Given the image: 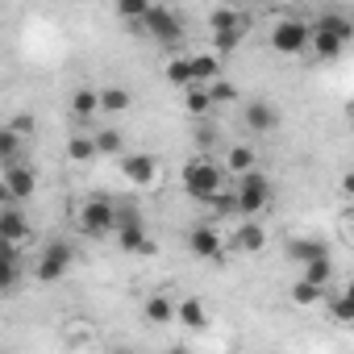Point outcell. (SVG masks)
Instances as JSON below:
<instances>
[{"instance_id":"obj_1","label":"cell","mask_w":354,"mask_h":354,"mask_svg":"<svg viewBox=\"0 0 354 354\" xmlns=\"http://www.w3.org/2000/svg\"><path fill=\"white\" fill-rule=\"evenodd\" d=\"M180 184H184V192H188L192 201H205V205H213V196L225 192V188H221V167H217L213 158H205V154H196V158L184 162Z\"/></svg>"},{"instance_id":"obj_2","label":"cell","mask_w":354,"mask_h":354,"mask_svg":"<svg viewBox=\"0 0 354 354\" xmlns=\"http://www.w3.org/2000/svg\"><path fill=\"white\" fill-rule=\"evenodd\" d=\"M234 196H238V213H246V217H259V213H267L271 209V201H275V188H271V180L263 171H250V175H238V188H234Z\"/></svg>"},{"instance_id":"obj_3","label":"cell","mask_w":354,"mask_h":354,"mask_svg":"<svg viewBox=\"0 0 354 354\" xmlns=\"http://www.w3.org/2000/svg\"><path fill=\"white\" fill-rule=\"evenodd\" d=\"M80 234H88V238H109V234H117V205H113L109 196L84 201V209H80Z\"/></svg>"},{"instance_id":"obj_4","label":"cell","mask_w":354,"mask_h":354,"mask_svg":"<svg viewBox=\"0 0 354 354\" xmlns=\"http://www.w3.org/2000/svg\"><path fill=\"white\" fill-rule=\"evenodd\" d=\"M117 242L129 254H154V242L146 238V221H142V213L133 205L117 209Z\"/></svg>"},{"instance_id":"obj_5","label":"cell","mask_w":354,"mask_h":354,"mask_svg":"<svg viewBox=\"0 0 354 354\" xmlns=\"http://www.w3.org/2000/svg\"><path fill=\"white\" fill-rule=\"evenodd\" d=\"M271 46H275L279 55H304V50L313 46V26L300 21V17H288V21H279V26L271 30Z\"/></svg>"},{"instance_id":"obj_6","label":"cell","mask_w":354,"mask_h":354,"mask_svg":"<svg viewBox=\"0 0 354 354\" xmlns=\"http://www.w3.org/2000/svg\"><path fill=\"white\" fill-rule=\"evenodd\" d=\"M71 263H75V250H71L67 242H46V250H42L38 263H34V275H38L42 283H59V279L71 271Z\"/></svg>"},{"instance_id":"obj_7","label":"cell","mask_w":354,"mask_h":354,"mask_svg":"<svg viewBox=\"0 0 354 354\" xmlns=\"http://www.w3.org/2000/svg\"><path fill=\"white\" fill-rule=\"evenodd\" d=\"M142 30H146L150 38H158V42H180V38H184V21H180V13H175V9H158V5L146 13Z\"/></svg>"},{"instance_id":"obj_8","label":"cell","mask_w":354,"mask_h":354,"mask_svg":"<svg viewBox=\"0 0 354 354\" xmlns=\"http://www.w3.org/2000/svg\"><path fill=\"white\" fill-rule=\"evenodd\" d=\"M0 192H5V201H9V205H21V201H30V196H34V167H21V162L5 167V180H0Z\"/></svg>"},{"instance_id":"obj_9","label":"cell","mask_w":354,"mask_h":354,"mask_svg":"<svg viewBox=\"0 0 354 354\" xmlns=\"http://www.w3.org/2000/svg\"><path fill=\"white\" fill-rule=\"evenodd\" d=\"M121 171H125V180H129L133 188H150V184L158 180V158H154V154H125Z\"/></svg>"},{"instance_id":"obj_10","label":"cell","mask_w":354,"mask_h":354,"mask_svg":"<svg viewBox=\"0 0 354 354\" xmlns=\"http://www.w3.org/2000/svg\"><path fill=\"white\" fill-rule=\"evenodd\" d=\"M246 129L250 133H275L279 129V109L271 100H250L246 104Z\"/></svg>"},{"instance_id":"obj_11","label":"cell","mask_w":354,"mask_h":354,"mask_svg":"<svg viewBox=\"0 0 354 354\" xmlns=\"http://www.w3.org/2000/svg\"><path fill=\"white\" fill-rule=\"evenodd\" d=\"M188 250L196 259H221V234L213 225H192L188 230Z\"/></svg>"},{"instance_id":"obj_12","label":"cell","mask_w":354,"mask_h":354,"mask_svg":"<svg viewBox=\"0 0 354 354\" xmlns=\"http://www.w3.org/2000/svg\"><path fill=\"white\" fill-rule=\"evenodd\" d=\"M288 259L300 263V267H308V263L329 259V246H325L321 238H292V242H288Z\"/></svg>"},{"instance_id":"obj_13","label":"cell","mask_w":354,"mask_h":354,"mask_svg":"<svg viewBox=\"0 0 354 354\" xmlns=\"http://www.w3.org/2000/svg\"><path fill=\"white\" fill-rule=\"evenodd\" d=\"M146 321L150 325H175L180 321V304H175L171 296H162V292H154V296H146Z\"/></svg>"},{"instance_id":"obj_14","label":"cell","mask_w":354,"mask_h":354,"mask_svg":"<svg viewBox=\"0 0 354 354\" xmlns=\"http://www.w3.org/2000/svg\"><path fill=\"white\" fill-rule=\"evenodd\" d=\"M26 234H30V221L21 217V209L5 205V213H0V238H5L9 246H17V242H26Z\"/></svg>"},{"instance_id":"obj_15","label":"cell","mask_w":354,"mask_h":354,"mask_svg":"<svg viewBox=\"0 0 354 354\" xmlns=\"http://www.w3.org/2000/svg\"><path fill=\"white\" fill-rule=\"evenodd\" d=\"M71 113H75L80 121H92L96 113H104V109H100V92H96V88H75V92H71Z\"/></svg>"},{"instance_id":"obj_16","label":"cell","mask_w":354,"mask_h":354,"mask_svg":"<svg viewBox=\"0 0 354 354\" xmlns=\"http://www.w3.org/2000/svg\"><path fill=\"white\" fill-rule=\"evenodd\" d=\"M234 246H238V250H246V254H254V250H263V246H267V230H263L259 221H242V225H238V234H234Z\"/></svg>"},{"instance_id":"obj_17","label":"cell","mask_w":354,"mask_h":354,"mask_svg":"<svg viewBox=\"0 0 354 354\" xmlns=\"http://www.w3.org/2000/svg\"><path fill=\"white\" fill-rule=\"evenodd\" d=\"M192 75H196V88L217 84L221 80V59L217 55H192Z\"/></svg>"},{"instance_id":"obj_18","label":"cell","mask_w":354,"mask_h":354,"mask_svg":"<svg viewBox=\"0 0 354 354\" xmlns=\"http://www.w3.org/2000/svg\"><path fill=\"white\" fill-rule=\"evenodd\" d=\"M209 26H213V34H225V30H242V34H246L250 17H246V13H234V9H213Z\"/></svg>"},{"instance_id":"obj_19","label":"cell","mask_w":354,"mask_h":354,"mask_svg":"<svg viewBox=\"0 0 354 354\" xmlns=\"http://www.w3.org/2000/svg\"><path fill=\"white\" fill-rule=\"evenodd\" d=\"M180 325H184V329H205V325H209V313H205V304H201L196 296L180 300Z\"/></svg>"},{"instance_id":"obj_20","label":"cell","mask_w":354,"mask_h":354,"mask_svg":"<svg viewBox=\"0 0 354 354\" xmlns=\"http://www.w3.org/2000/svg\"><path fill=\"white\" fill-rule=\"evenodd\" d=\"M313 26H317V30H329V34H337L342 42H350V38H354V21H350V17H342V13H321Z\"/></svg>"},{"instance_id":"obj_21","label":"cell","mask_w":354,"mask_h":354,"mask_svg":"<svg viewBox=\"0 0 354 354\" xmlns=\"http://www.w3.org/2000/svg\"><path fill=\"white\" fill-rule=\"evenodd\" d=\"M342 46H346V42H342L337 34H329V30H317V26H313V50H317V59H337V55H342Z\"/></svg>"},{"instance_id":"obj_22","label":"cell","mask_w":354,"mask_h":354,"mask_svg":"<svg viewBox=\"0 0 354 354\" xmlns=\"http://www.w3.org/2000/svg\"><path fill=\"white\" fill-rule=\"evenodd\" d=\"M167 84H175V88H196L192 59H171V63H167Z\"/></svg>"},{"instance_id":"obj_23","label":"cell","mask_w":354,"mask_h":354,"mask_svg":"<svg viewBox=\"0 0 354 354\" xmlns=\"http://www.w3.org/2000/svg\"><path fill=\"white\" fill-rule=\"evenodd\" d=\"M225 167H234V175H250V171L259 167V158H254V150H250V146H230Z\"/></svg>"},{"instance_id":"obj_24","label":"cell","mask_w":354,"mask_h":354,"mask_svg":"<svg viewBox=\"0 0 354 354\" xmlns=\"http://www.w3.org/2000/svg\"><path fill=\"white\" fill-rule=\"evenodd\" d=\"M129 100H133L129 88H117V84H113V88H100V109H104V113H125Z\"/></svg>"},{"instance_id":"obj_25","label":"cell","mask_w":354,"mask_h":354,"mask_svg":"<svg viewBox=\"0 0 354 354\" xmlns=\"http://www.w3.org/2000/svg\"><path fill=\"white\" fill-rule=\"evenodd\" d=\"M300 279H308V283H317V288H329V283H333V259H321V263L300 267Z\"/></svg>"},{"instance_id":"obj_26","label":"cell","mask_w":354,"mask_h":354,"mask_svg":"<svg viewBox=\"0 0 354 354\" xmlns=\"http://www.w3.org/2000/svg\"><path fill=\"white\" fill-rule=\"evenodd\" d=\"M292 300L308 308V304H321V300H329V296H325V288H317V283H308V279H296V283H292Z\"/></svg>"},{"instance_id":"obj_27","label":"cell","mask_w":354,"mask_h":354,"mask_svg":"<svg viewBox=\"0 0 354 354\" xmlns=\"http://www.w3.org/2000/svg\"><path fill=\"white\" fill-rule=\"evenodd\" d=\"M325 313H329V321H333V325H354V304H350L342 292H337V296H329Z\"/></svg>"},{"instance_id":"obj_28","label":"cell","mask_w":354,"mask_h":354,"mask_svg":"<svg viewBox=\"0 0 354 354\" xmlns=\"http://www.w3.org/2000/svg\"><path fill=\"white\" fill-rule=\"evenodd\" d=\"M96 154V138H84V133H75L71 142H67V158L71 162H88Z\"/></svg>"},{"instance_id":"obj_29","label":"cell","mask_w":354,"mask_h":354,"mask_svg":"<svg viewBox=\"0 0 354 354\" xmlns=\"http://www.w3.org/2000/svg\"><path fill=\"white\" fill-rule=\"evenodd\" d=\"M125 142H121V129H100L96 133V154H121Z\"/></svg>"},{"instance_id":"obj_30","label":"cell","mask_w":354,"mask_h":354,"mask_svg":"<svg viewBox=\"0 0 354 354\" xmlns=\"http://www.w3.org/2000/svg\"><path fill=\"white\" fill-rule=\"evenodd\" d=\"M150 9H154V5H146V0H121V5H117V13H121L125 21H146Z\"/></svg>"},{"instance_id":"obj_31","label":"cell","mask_w":354,"mask_h":354,"mask_svg":"<svg viewBox=\"0 0 354 354\" xmlns=\"http://www.w3.org/2000/svg\"><path fill=\"white\" fill-rule=\"evenodd\" d=\"M17 146H21V133H13V129L0 133V158H5V167L17 162Z\"/></svg>"},{"instance_id":"obj_32","label":"cell","mask_w":354,"mask_h":354,"mask_svg":"<svg viewBox=\"0 0 354 354\" xmlns=\"http://www.w3.org/2000/svg\"><path fill=\"white\" fill-rule=\"evenodd\" d=\"M184 104H188V113H209L213 109V92L209 88H188V100Z\"/></svg>"},{"instance_id":"obj_33","label":"cell","mask_w":354,"mask_h":354,"mask_svg":"<svg viewBox=\"0 0 354 354\" xmlns=\"http://www.w3.org/2000/svg\"><path fill=\"white\" fill-rule=\"evenodd\" d=\"M242 38H246L242 30H225V34H213V46H217V50H238Z\"/></svg>"},{"instance_id":"obj_34","label":"cell","mask_w":354,"mask_h":354,"mask_svg":"<svg viewBox=\"0 0 354 354\" xmlns=\"http://www.w3.org/2000/svg\"><path fill=\"white\" fill-rule=\"evenodd\" d=\"M209 92H213V104H217V100H238V88H234V84H225V80L209 84Z\"/></svg>"},{"instance_id":"obj_35","label":"cell","mask_w":354,"mask_h":354,"mask_svg":"<svg viewBox=\"0 0 354 354\" xmlns=\"http://www.w3.org/2000/svg\"><path fill=\"white\" fill-rule=\"evenodd\" d=\"M17 267H21V263H17V250L9 246V254H5V288L17 283Z\"/></svg>"},{"instance_id":"obj_36","label":"cell","mask_w":354,"mask_h":354,"mask_svg":"<svg viewBox=\"0 0 354 354\" xmlns=\"http://www.w3.org/2000/svg\"><path fill=\"white\" fill-rule=\"evenodd\" d=\"M213 209L217 213H238V196L234 192H221V196H213Z\"/></svg>"},{"instance_id":"obj_37","label":"cell","mask_w":354,"mask_h":354,"mask_svg":"<svg viewBox=\"0 0 354 354\" xmlns=\"http://www.w3.org/2000/svg\"><path fill=\"white\" fill-rule=\"evenodd\" d=\"M342 192L354 201V171H346V175H342Z\"/></svg>"},{"instance_id":"obj_38","label":"cell","mask_w":354,"mask_h":354,"mask_svg":"<svg viewBox=\"0 0 354 354\" xmlns=\"http://www.w3.org/2000/svg\"><path fill=\"white\" fill-rule=\"evenodd\" d=\"M342 296H346V300H350V304H354V279H350V283H346V288H342Z\"/></svg>"},{"instance_id":"obj_39","label":"cell","mask_w":354,"mask_h":354,"mask_svg":"<svg viewBox=\"0 0 354 354\" xmlns=\"http://www.w3.org/2000/svg\"><path fill=\"white\" fill-rule=\"evenodd\" d=\"M167 354H192V350H188V346H171Z\"/></svg>"},{"instance_id":"obj_40","label":"cell","mask_w":354,"mask_h":354,"mask_svg":"<svg viewBox=\"0 0 354 354\" xmlns=\"http://www.w3.org/2000/svg\"><path fill=\"white\" fill-rule=\"evenodd\" d=\"M350 121H354V104H350Z\"/></svg>"},{"instance_id":"obj_41","label":"cell","mask_w":354,"mask_h":354,"mask_svg":"<svg viewBox=\"0 0 354 354\" xmlns=\"http://www.w3.org/2000/svg\"><path fill=\"white\" fill-rule=\"evenodd\" d=\"M117 354H129V350H117Z\"/></svg>"}]
</instances>
